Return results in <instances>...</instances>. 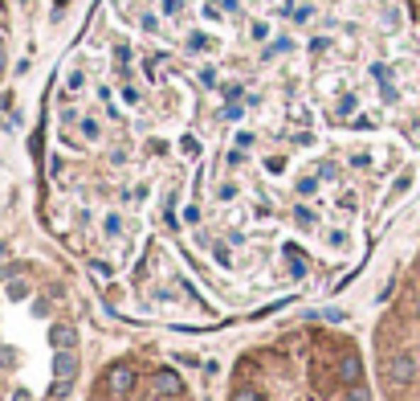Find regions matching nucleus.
<instances>
[{"mask_svg": "<svg viewBox=\"0 0 420 401\" xmlns=\"http://www.w3.org/2000/svg\"><path fill=\"white\" fill-rule=\"evenodd\" d=\"M33 151L41 225L123 319L335 295L420 181V0H90Z\"/></svg>", "mask_w": 420, "mask_h": 401, "instance_id": "f257e3e1", "label": "nucleus"}, {"mask_svg": "<svg viewBox=\"0 0 420 401\" xmlns=\"http://www.w3.org/2000/svg\"><path fill=\"white\" fill-rule=\"evenodd\" d=\"M225 401H380V389L351 332L294 324L237 356Z\"/></svg>", "mask_w": 420, "mask_h": 401, "instance_id": "f03ea898", "label": "nucleus"}, {"mask_svg": "<svg viewBox=\"0 0 420 401\" xmlns=\"http://www.w3.org/2000/svg\"><path fill=\"white\" fill-rule=\"evenodd\" d=\"M372 377L380 401H420V254L372 332Z\"/></svg>", "mask_w": 420, "mask_h": 401, "instance_id": "7ed1b4c3", "label": "nucleus"}, {"mask_svg": "<svg viewBox=\"0 0 420 401\" xmlns=\"http://www.w3.org/2000/svg\"><path fill=\"white\" fill-rule=\"evenodd\" d=\"M82 401H196V393L176 365L127 352L98 368Z\"/></svg>", "mask_w": 420, "mask_h": 401, "instance_id": "20e7f679", "label": "nucleus"}, {"mask_svg": "<svg viewBox=\"0 0 420 401\" xmlns=\"http://www.w3.org/2000/svg\"><path fill=\"white\" fill-rule=\"evenodd\" d=\"M9 53H13V4L0 0V82L9 70Z\"/></svg>", "mask_w": 420, "mask_h": 401, "instance_id": "39448f33", "label": "nucleus"}]
</instances>
